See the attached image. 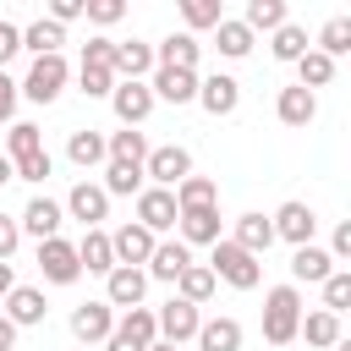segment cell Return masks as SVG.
<instances>
[{
    "label": "cell",
    "instance_id": "30",
    "mask_svg": "<svg viewBox=\"0 0 351 351\" xmlns=\"http://www.w3.org/2000/svg\"><path fill=\"white\" fill-rule=\"evenodd\" d=\"M192 208H219V186L208 176H186L176 186V214H192Z\"/></svg>",
    "mask_w": 351,
    "mask_h": 351
},
{
    "label": "cell",
    "instance_id": "52",
    "mask_svg": "<svg viewBox=\"0 0 351 351\" xmlns=\"http://www.w3.org/2000/svg\"><path fill=\"white\" fill-rule=\"evenodd\" d=\"M104 351H143V346H137V340H126V335H115V329H110V340H104Z\"/></svg>",
    "mask_w": 351,
    "mask_h": 351
},
{
    "label": "cell",
    "instance_id": "54",
    "mask_svg": "<svg viewBox=\"0 0 351 351\" xmlns=\"http://www.w3.org/2000/svg\"><path fill=\"white\" fill-rule=\"evenodd\" d=\"M16 291V274H11V263H0V302Z\"/></svg>",
    "mask_w": 351,
    "mask_h": 351
},
{
    "label": "cell",
    "instance_id": "2",
    "mask_svg": "<svg viewBox=\"0 0 351 351\" xmlns=\"http://www.w3.org/2000/svg\"><path fill=\"white\" fill-rule=\"evenodd\" d=\"M208 274H214V280H225L230 291H258L263 263H258L252 252H241L230 236H219V241H214V258H208Z\"/></svg>",
    "mask_w": 351,
    "mask_h": 351
},
{
    "label": "cell",
    "instance_id": "32",
    "mask_svg": "<svg viewBox=\"0 0 351 351\" xmlns=\"http://www.w3.org/2000/svg\"><path fill=\"white\" fill-rule=\"evenodd\" d=\"M214 285H219V280L208 274V263H186V269H181V280H176V296H181V302H192V307H203V302L214 296Z\"/></svg>",
    "mask_w": 351,
    "mask_h": 351
},
{
    "label": "cell",
    "instance_id": "23",
    "mask_svg": "<svg viewBox=\"0 0 351 351\" xmlns=\"http://www.w3.org/2000/svg\"><path fill=\"white\" fill-rule=\"evenodd\" d=\"M230 241H236L241 252L263 258V252L274 247V225H269V214H241V219H236V230H230Z\"/></svg>",
    "mask_w": 351,
    "mask_h": 351
},
{
    "label": "cell",
    "instance_id": "47",
    "mask_svg": "<svg viewBox=\"0 0 351 351\" xmlns=\"http://www.w3.org/2000/svg\"><path fill=\"white\" fill-rule=\"evenodd\" d=\"M22 49V27L16 22H0V71H5V60Z\"/></svg>",
    "mask_w": 351,
    "mask_h": 351
},
{
    "label": "cell",
    "instance_id": "19",
    "mask_svg": "<svg viewBox=\"0 0 351 351\" xmlns=\"http://www.w3.org/2000/svg\"><path fill=\"white\" fill-rule=\"evenodd\" d=\"M203 60V44L192 33H170L165 44H154V66H176V71H197Z\"/></svg>",
    "mask_w": 351,
    "mask_h": 351
},
{
    "label": "cell",
    "instance_id": "25",
    "mask_svg": "<svg viewBox=\"0 0 351 351\" xmlns=\"http://www.w3.org/2000/svg\"><path fill=\"white\" fill-rule=\"evenodd\" d=\"M192 340H197V351H241V324L236 318H203Z\"/></svg>",
    "mask_w": 351,
    "mask_h": 351
},
{
    "label": "cell",
    "instance_id": "3",
    "mask_svg": "<svg viewBox=\"0 0 351 351\" xmlns=\"http://www.w3.org/2000/svg\"><path fill=\"white\" fill-rule=\"evenodd\" d=\"M66 77H71L66 55H38V60L27 66V77L16 82V93H27L33 104H55V99H60V88H66Z\"/></svg>",
    "mask_w": 351,
    "mask_h": 351
},
{
    "label": "cell",
    "instance_id": "28",
    "mask_svg": "<svg viewBox=\"0 0 351 351\" xmlns=\"http://www.w3.org/2000/svg\"><path fill=\"white\" fill-rule=\"evenodd\" d=\"M66 159H71L77 170H93V165H104L110 154H104V137H99L93 126H82V132H71V137H66Z\"/></svg>",
    "mask_w": 351,
    "mask_h": 351
},
{
    "label": "cell",
    "instance_id": "20",
    "mask_svg": "<svg viewBox=\"0 0 351 351\" xmlns=\"http://www.w3.org/2000/svg\"><path fill=\"white\" fill-rule=\"evenodd\" d=\"M176 230H181V247H214V241H219V208L176 214Z\"/></svg>",
    "mask_w": 351,
    "mask_h": 351
},
{
    "label": "cell",
    "instance_id": "10",
    "mask_svg": "<svg viewBox=\"0 0 351 351\" xmlns=\"http://www.w3.org/2000/svg\"><path fill=\"white\" fill-rule=\"evenodd\" d=\"M137 225H143L148 236L176 230V192H165V186H143V192H137Z\"/></svg>",
    "mask_w": 351,
    "mask_h": 351
},
{
    "label": "cell",
    "instance_id": "33",
    "mask_svg": "<svg viewBox=\"0 0 351 351\" xmlns=\"http://www.w3.org/2000/svg\"><path fill=\"white\" fill-rule=\"evenodd\" d=\"M115 335H126V340H137L143 351L159 340V324H154V307H126L121 318H115Z\"/></svg>",
    "mask_w": 351,
    "mask_h": 351
},
{
    "label": "cell",
    "instance_id": "37",
    "mask_svg": "<svg viewBox=\"0 0 351 351\" xmlns=\"http://www.w3.org/2000/svg\"><path fill=\"white\" fill-rule=\"evenodd\" d=\"M44 148V132L33 126V121H11V132H5V159L16 165V159H27V154H38Z\"/></svg>",
    "mask_w": 351,
    "mask_h": 351
},
{
    "label": "cell",
    "instance_id": "55",
    "mask_svg": "<svg viewBox=\"0 0 351 351\" xmlns=\"http://www.w3.org/2000/svg\"><path fill=\"white\" fill-rule=\"evenodd\" d=\"M5 181H16V170H11V159L0 154V186H5Z\"/></svg>",
    "mask_w": 351,
    "mask_h": 351
},
{
    "label": "cell",
    "instance_id": "48",
    "mask_svg": "<svg viewBox=\"0 0 351 351\" xmlns=\"http://www.w3.org/2000/svg\"><path fill=\"white\" fill-rule=\"evenodd\" d=\"M16 241H22V230H16V219H11V214H0V263H11V252H16Z\"/></svg>",
    "mask_w": 351,
    "mask_h": 351
},
{
    "label": "cell",
    "instance_id": "46",
    "mask_svg": "<svg viewBox=\"0 0 351 351\" xmlns=\"http://www.w3.org/2000/svg\"><path fill=\"white\" fill-rule=\"evenodd\" d=\"M82 66H104L110 71L115 66V38H88L82 44Z\"/></svg>",
    "mask_w": 351,
    "mask_h": 351
},
{
    "label": "cell",
    "instance_id": "34",
    "mask_svg": "<svg viewBox=\"0 0 351 351\" xmlns=\"http://www.w3.org/2000/svg\"><path fill=\"white\" fill-rule=\"evenodd\" d=\"M214 49H219L225 60H241V55H252V33L241 27V16H225V22L214 27Z\"/></svg>",
    "mask_w": 351,
    "mask_h": 351
},
{
    "label": "cell",
    "instance_id": "11",
    "mask_svg": "<svg viewBox=\"0 0 351 351\" xmlns=\"http://www.w3.org/2000/svg\"><path fill=\"white\" fill-rule=\"evenodd\" d=\"M60 219H66V208L55 203V197H27V208L16 214V230L22 236H38V241H49V236H60Z\"/></svg>",
    "mask_w": 351,
    "mask_h": 351
},
{
    "label": "cell",
    "instance_id": "16",
    "mask_svg": "<svg viewBox=\"0 0 351 351\" xmlns=\"http://www.w3.org/2000/svg\"><path fill=\"white\" fill-rule=\"evenodd\" d=\"M148 93H154V99H165V104H192V99H197V71L154 66V77H148Z\"/></svg>",
    "mask_w": 351,
    "mask_h": 351
},
{
    "label": "cell",
    "instance_id": "18",
    "mask_svg": "<svg viewBox=\"0 0 351 351\" xmlns=\"http://www.w3.org/2000/svg\"><path fill=\"white\" fill-rule=\"evenodd\" d=\"M329 274H335V258H329L324 247H313V241H307V247H296V252H291V285H324Z\"/></svg>",
    "mask_w": 351,
    "mask_h": 351
},
{
    "label": "cell",
    "instance_id": "6",
    "mask_svg": "<svg viewBox=\"0 0 351 351\" xmlns=\"http://www.w3.org/2000/svg\"><path fill=\"white\" fill-rule=\"evenodd\" d=\"M269 225H274V241L307 247V241H313V230H318V214H313L307 203H296V197H291V203H280V208H274V219H269Z\"/></svg>",
    "mask_w": 351,
    "mask_h": 351
},
{
    "label": "cell",
    "instance_id": "53",
    "mask_svg": "<svg viewBox=\"0 0 351 351\" xmlns=\"http://www.w3.org/2000/svg\"><path fill=\"white\" fill-rule=\"evenodd\" d=\"M11 346H16V324L0 313V351H11Z\"/></svg>",
    "mask_w": 351,
    "mask_h": 351
},
{
    "label": "cell",
    "instance_id": "31",
    "mask_svg": "<svg viewBox=\"0 0 351 351\" xmlns=\"http://www.w3.org/2000/svg\"><path fill=\"white\" fill-rule=\"evenodd\" d=\"M60 44H66V27H55L49 16H38V22L22 27V49H33V60L38 55H60Z\"/></svg>",
    "mask_w": 351,
    "mask_h": 351
},
{
    "label": "cell",
    "instance_id": "26",
    "mask_svg": "<svg viewBox=\"0 0 351 351\" xmlns=\"http://www.w3.org/2000/svg\"><path fill=\"white\" fill-rule=\"evenodd\" d=\"M77 263H82L88 274H110V269H115L110 230H82V241H77Z\"/></svg>",
    "mask_w": 351,
    "mask_h": 351
},
{
    "label": "cell",
    "instance_id": "4",
    "mask_svg": "<svg viewBox=\"0 0 351 351\" xmlns=\"http://www.w3.org/2000/svg\"><path fill=\"white\" fill-rule=\"evenodd\" d=\"M192 176V154L181 148V143H165V148H148V159H143V181H154V186H165V192H176L181 181Z\"/></svg>",
    "mask_w": 351,
    "mask_h": 351
},
{
    "label": "cell",
    "instance_id": "56",
    "mask_svg": "<svg viewBox=\"0 0 351 351\" xmlns=\"http://www.w3.org/2000/svg\"><path fill=\"white\" fill-rule=\"evenodd\" d=\"M329 351H351V340H346V335H340V340H335V346H329Z\"/></svg>",
    "mask_w": 351,
    "mask_h": 351
},
{
    "label": "cell",
    "instance_id": "9",
    "mask_svg": "<svg viewBox=\"0 0 351 351\" xmlns=\"http://www.w3.org/2000/svg\"><path fill=\"white\" fill-rule=\"evenodd\" d=\"M71 219H82L88 230H99V219H110V197H104V186L99 181H77L71 192H66V203H60Z\"/></svg>",
    "mask_w": 351,
    "mask_h": 351
},
{
    "label": "cell",
    "instance_id": "57",
    "mask_svg": "<svg viewBox=\"0 0 351 351\" xmlns=\"http://www.w3.org/2000/svg\"><path fill=\"white\" fill-rule=\"evenodd\" d=\"M148 351H176V346H170V340H154V346H148Z\"/></svg>",
    "mask_w": 351,
    "mask_h": 351
},
{
    "label": "cell",
    "instance_id": "43",
    "mask_svg": "<svg viewBox=\"0 0 351 351\" xmlns=\"http://www.w3.org/2000/svg\"><path fill=\"white\" fill-rule=\"evenodd\" d=\"M77 88H82L88 99H110V93H115V71H104V66H77Z\"/></svg>",
    "mask_w": 351,
    "mask_h": 351
},
{
    "label": "cell",
    "instance_id": "38",
    "mask_svg": "<svg viewBox=\"0 0 351 351\" xmlns=\"http://www.w3.org/2000/svg\"><path fill=\"white\" fill-rule=\"evenodd\" d=\"M148 181L137 165H104V197H137Z\"/></svg>",
    "mask_w": 351,
    "mask_h": 351
},
{
    "label": "cell",
    "instance_id": "27",
    "mask_svg": "<svg viewBox=\"0 0 351 351\" xmlns=\"http://www.w3.org/2000/svg\"><path fill=\"white\" fill-rule=\"evenodd\" d=\"M291 22V11H285V0H247V16H241V27L258 38V33H274V27H285Z\"/></svg>",
    "mask_w": 351,
    "mask_h": 351
},
{
    "label": "cell",
    "instance_id": "42",
    "mask_svg": "<svg viewBox=\"0 0 351 351\" xmlns=\"http://www.w3.org/2000/svg\"><path fill=\"white\" fill-rule=\"evenodd\" d=\"M346 307H351V269H335V274L324 280V313L340 318Z\"/></svg>",
    "mask_w": 351,
    "mask_h": 351
},
{
    "label": "cell",
    "instance_id": "50",
    "mask_svg": "<svg viewBox=\"0 0 351 351\" xmlns=\"http://www.w3.org/2000/svg\"><path fill=\"white\" fill-rule=\"evenodd\" d=\"M16 99H22V93H16V82H11L5 71H0V126H5L11 115H16Z\"/></svg>",
    "mask_w": 351,
    "mask_h": 351
},
{
    "label": "cell",
    "instance_id": "22",
    "mask_svg": "<svg viewBox=\"0 0 351 351\" xmlns=\"http://www.w3.org/2000/svg\"><path fill=\"white\" fill-rule=\"evenodd\" d=\"M44 313H49V302H44V291H38V285H16V291L5 296V318H11L16 329L44 324Z\"/></svg>",
    "mask_w": 351,
    "mask_h": 351
},
{
    "label": "cell",
    "instance_id": "12",
    "mask_svg": "<svg viewBox=\"0 0 351 351\" xmlns=\"http://www.w3.org/2000/svg\"><path fill=\"white\" fill-rule=\"evenodd\" d=\"M154 241H159V236H148L137 219H126V225L110 236V252H115V263H121V269H143V263L154 258Z\"/></svg>",
    "mask_w": 351,
    "mask_h": 351
},
{
    "label": "cell",
    "instance_id": "49",
    "mask_svg": "<svg viewBox=\"0 0 351 351\" xmlns=\"http://www.w3.org/2000/svg\"><path fill=\"white\" fill-rule=\"evenodd\" d=\"M82 5H88V0H55V5H49V22H55V27H66V22H77V16H82Z\"/></svg>",
    "mask_w": 351,
    "mask_h": 351
},
{
    "label": "cell",
    "instance_id": "40",
    "mask_svg": "<svg viewBox=\"0 0 351 351\" xmlns=\"http://www.w3.org/2000/svg\"><path fill=\"white\" fill-rule=\"evenodd\" d=\"M181 22H186V33L219 27V22H225V5H219V0H181Z\"/></svg>",
    "mask_w": 351,
    "mask_h": 351
},
{
    "label": "cell",
    "instance_id": "1",
    "mask_svg": "<svg viewBox=\"0 0 351 351\" xmlns=\"http://www.w3.org/2000/svg\"><path fill=\"white\" fill-rule=\"evenodd\" d=\"M302 329V291L296 285H274L263 296V340L269 346H291Z\"/></svg>",
    "mask_w": 351,
    "mask_h": 351
},
{
    "label": "cell",
    "instance_id": "36",
    "mask_svg": "<svg viewBox=\"0 0 351 351\" xmlns=\"http://www.w3.org/2000/svg\"><path fill=\"white\" fill-rule=\"evenodd\" d=\"M329 77H335V60L329 55H318V49H307L302 60H296V88H329Z\"/></svg>",
    "mask_w": 351,
    "mask_h": 351
},
{
    "label": "cell",
    "instance_id": "51",
    "mask_svg": "<svg viewBox=\"0 0 351 351\" xmlns=\"http://www.w3.org/2000/svg\"><path fill=\"white\" fill-rule=\"evenodd\" d=\"M329 258H351V225H335V241H329Z\"/></svg>",
    "mask_w": 351,
    "mask_h": 351
},
{
    "label": "cell",
    "instance_id": "41",
    "mask_svg": "<svg viewBox=\"0 0 351 351\" xmlns=\"http://www.w3.org/2000/svg\"><path fill=\"white\" fill-rule=\"evenodd\" d=\"M346 49H351V16H329V22H324V33H318V55L340 60Z\"/></svg>",
    "mask_w": 351,
    "mask_h": 351
},
{
    "label": "cell",
    "instance_id": "13",
    "mask_svg": "<svg viewBox=\"0 0 351 351\" xmlns=\"http://www.w3.org/2000/svg\"><path fill=\"white\" fill-rule=\"evenodd\" d=\"M197 104L219 121V115H236V104H241V82L236 77H225V71H214V77H197Z\"/></svg>",
    "mask_w": 351,
    "mask_h": 351
},
{
    "label": "cell",
    "instance_id": "29",
    "mask_svg": "<svg viewBox=\"0 0 351 351\" xmlns=\"http://www.w3.org/2000/svg\"><path fill=\"white\" fill-rule=\"evenodd\" d=\"M104 154H110V165H137V170H143V159H148V137L132 132V126H126V132H110V137H104Z\"/></svg>",
    "mask_w": 351,
    "mask_h": 351
},
{
    "label": "cell",
    "instance_id": "14",
    "mask_svg": "<svg viewBox=\"0 0 351 351\" xmlns=\"http://www.w3.org/2000/svg\"><path fill=\"white\" fill-rule=\"evenodd\" d=\"M110 329H115V307H110V302H82V307H71V335H77L82 346L110 340Z\"/></svg>",
    "mask_w": 351,
    "mask_h": 351
},
{
    "label": "cell",
    "instance_id": "44",
    "mask_svg": "<svg viewBox=\"0 0 351 351\" xmlns=\"http://www.w3.org/2000/svg\"><path fill=\"white\" fill-rule=\"evenodd\" d=\"M11 170H16V181H49V176H55V159H49V148H38V154L16 159Z\"/></svg>",
    "mask_w": 351,
    "mask_h": 351
},
{
    "label": "cell",
    "instance_id": "24",
    "mask_svg": "<svg viewBox=\"0 0 351 351\" xmlns=\"http://www.w3.org/2000/svg\"><path fill=\"white\" fill-rule=\"evenodd\" d=\"M274 115L285 121V126H307L313 115H318V93H307V88H280V99H274Z\"/></svg>",
    "mask_w": 351,
    "mask_h": 351
},
{
    "label": "cell",
    "instance_id": "7",
    "mask_svg": "<svg viewBox=\"0 0 351 351\" xmlns=\"http://www.w3.org/2000/svg\"><path fill=\"white\" fill-rule=\"evenodd\" d=\"M154 324H159V340H170V346H181V340H192V335H197V324H203V313H197L192 302H181V296H170L165 307H154Z\"/></svg>",
    "mask_w": 351,
    "mask_h": 351
},
{
    "label": "cell",
    "instance_id": "21",
    "mask_svg": "<svg viewBox=\"0 0 351 351\" xmlns=\"http://www.w3.org/2000/svg\"><path fill=\"white\" fill-rule=\"evenodd\" d=\"M192 263V247H181V241H154V258H148V280H165V285H176L181 280V269Z\"/></svg>",
    "mask_w": 351,
    "mask_h": 351
},
{
    "label": "cell",
    "instance_id": "5",
    "mask_svg": "<svg viewBox=\"0 0 351 351\" xmlns=\"http://www.w3.org/2000/svg\"><path fill=\"white\" fill-rule=\"evenodd\" d=\"M38 274H44L49 285H77V280H82L77 241H66V236H49V241H38Z\"/></svg>",
    "mask_w": 351,
    "mask_h": 351
},
{
    "label": "cell",
    "instance_id": "8",
    "mask_svg": "<svg viewBox=\"0 0 351 351\" xmlns=\"http://www.w3.org/2000/svg\"><path fill=\"white\" fill-rule=\"evenodd\" d=\"M110 110H115V121H121V126H132V132H137V126L154 115V93H148V82H115Z\"/></svg>",
    "mask_w": 351,
    "mask_h": 351
},
{
    "label": "cell",
    "instance_id": "45",
    "mask_svg": "<svg viewBox=\"0 0 351 351\" xmlns=\"http://www.w3.org/2000/svg\"><path fill=\"white\" fill-rule=\"evenodd\" d=\"M82 16H88V22H99V27H115V22L126 16V5H121V0H88V5H82Z\"/></svg>",
    "mask_w": 351,
    "mask_h": 351
},
{
    "label": "cell",
    "instance_id": "15",
    "mask_svg": "<svg viewBox=\"0 0 351 351\" xmlns=\"http://www.w3.org/2000/svg\"><path fill=\"white\" fill-rule=\"evenodd\" d=\"M115 82H148L154 77V44H143V38H126V44H115Z\"/></svg>",
    "mask_w": 351,
    "mask_h": 351
},
{
    "label": "cell",
    "instance_id": "39",
    "mask_svg": "<svg viewBox=\"0 0 351 351\" xmlns=\"http://www.w3.org/2000/svg\"><path fill=\"white\" fill-rule=\"evenodd\" d=\"M296 335H302L307 346H335V340H340V318L318 307V313H307V318H302V329H296Z\"/></svg>",
    "mask_w": 351,
    "mask_h": 351
},
{
    "label": "cell",
    "instance_id": "35",
    "mask_svg": "<svg viewBox=\"0 0 351 351\" xmlns=\"http://www.w3.org/2000/svg\"><path fill=\"white\" fill-rule=\"evenodd\" d=\"M313 44H307V33L296 27V22H285V27H274V44H269V55L274 60H285V66H296L302 55H307Z\"/></svg>",
    "mask_w": 351,
    "mask_h": 351
},
{
    "label": "cell",
    "instance_id": "17",
    "mask_svg": "<svg viewBox=\"0 0 351 351\" xmlns=\"http://www.w3.org/2000/svg\"><path fill=\"white\" fill-rule=\"evenodd\" d=\"M143 296H148V274L143 269H110L104 274V302L110 307H143Z\"/></svg>",
    "mask_w": 351,
    "mask_h": 351
}]
</instances>
